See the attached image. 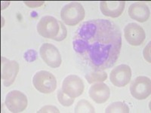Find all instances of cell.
<instances>
[{"label": "cell", "mask_w": 151, "mask_h": 113, "mask_svg": "<svg viewBox=\"0 0 151 113\" xmlns=\"http://www.w3.org/2000/svg\"><path fill=\"white\" fill-rule=\"evenodd\" d=\"M73 45L79 58L94 72L104 71L113 67L120 55L122 33L113 21L90 20L78 28Z\"/></svg>", "instance_id": "obj_1"}, {"label": "cell", "mask_w": 151, "mask_h": 113, "mask_svg": "<svg viewBox=\"0 0 151 113\" xmlns=\"http://www.w3.org/2000/svg\"><path fill=\"white\" fill-rule=\"evenodd\" d=\"M85 9L79 2H70L62 8L60 17L68 26H75L85 17Z\"/></svg>", "instance_id": "obj_2"}, {"label": "cell", "mask_w": 151, "mask_h": 113, "mask_svg": "<svg viewBox=\"0 0 151 113\" xmlns=\"http://www.w3.org/2000/svg\"><path fill=\"white\" fill-rule=\"evenodd\" d=\"M33 84L38 91L42 94H51L57 87L55 75L48 71L41 70L36 72L33 78Z\"/></svg>", "instance_id": "obj_3"}, {"label": "cell", "mask_w": 151, "mask_h": 113, "mask_svg": "<svg viewBox=\"0 0 151 113\" xmlns=\"http://www.w3.org/2000/svg\"><path fill=\"white\" fill-rule=\"evenodd\" d=\"M38 33L42 37L54 39L60 31V24L56 18L46 15L42 17L37 24Z\"/></svg>", "instance_id": "obj_4"}, {"label": "cell", "mask_w": 151, "mask_h": 113, "mask_svg": "<svg viewBox=\"0 0 151 113\" xmlns=\"http://www.w3.org/2000/svg\"><path fill=\"white\" fill-rule=\"evenodd\" d=\"M130 92L132 97L138 100L145 99L150 95L151 82L147 76H138L130 84Z\"/></svg>", "instance_id": "obj_5"}, {"label": "cell", "mask_w": 151, "mask_h": 113, "mask_svg": "<svg viewBox=\"0 0 151 113\" xmlns=\"http://www.w3.org/2000/svg\"><path fill=\"white\" fill-rule=\"evenodd\" d=\"M5 104L11 112H22L27 107L28 99L24 93L14 90L6 95Z\"/></svg>", "instance_id": "obj_6"}, {"label": "cell", "mask_w": 151, "mask_h": 113, "mask_svg": "<svg viewBox=\"0 0 151 113\" xmlns=\"http://www.w3.org/2000/svg\"><path fill=\"white\" fill-rule=\"evenodd\" d=\"M61 90L69 97L74 99L83 94L84 83L78 75H70L63 81Z\"/></svg>", "instance_id": "obj_7"}, {"label": "cell", "mask_w": 151, "mask_h": 113, "mask_svg": "<svg viewBox=\"0 0 151 113\" xmlns=\"http://www.w3.org/2000/svg\"><path fill=\"white\" fill-rule=\"evenodd\" d=\"M40 54L43 61L48 67L52 68H58L62 62L61 56L58 49L50 43L43 44L40 49Z\"/></svg>", "instance_id": "obj_8"}, {"label": "cell", "mask_w": 151, "mask_h": 113, "mask_svg": "<svg viewBox=\"0 0 151 113\" xmlns=\"http://www.w3.org/2000/svg\"><path fill=\"white\" fill-rule=\"evenodd\" d=\"M19 72V64L15 60H10L2 56V81L5 87L12 85Z\"/></svg>", "instance_id": "obj_9"}, {"label": "cell", "mask_w": 151, "mask_h": 113, "mask_svg": "<svg viewBox=\"0 0 151 113\" xmlns=\"http://www.w3.org/2000/svg\"><path fill=\"white\" fill-rule=\"evenodd\" d=\"M132 79V69L125 64H121L111 71L110 79L112 84L116 87H122L127 85Z\"/></svg>", "instance_id": "obj_10"}, {"label": "cell", "mask_w": 151, "mask_h": 113, "mask_svg": "<svg viewBox=\"0 0 151 113\" xmlns=\"http://www.w3.org/2000/svg\"><path fill=\"white\" fill-rule=\"evenodd\" d=\"M124 35L128 43L132 46L141 45L146 38L144 29L135 23H130L125 26Z\"/></svg>", "instance_id": "obj_11"}, {"label": "cell", "mask_w": 151, "mask_h": 113, "mask_svg": "<svg viewBox=\"0 0 151 113\" xmlns=\"http://www.w3.org/2000/svg\"><path fill=\"white\" fill-rule=\"evenodd\" d=\"M88 94L91 99L95 103L101 104L108 100L110 96V90L104 83L98 82L90 87Z\"/></svg>", "instance_id": "obj_12"}, {"label": "cell", "mask_w": 151, "mask_h": 113, "mask_svg": "<svg viewBox=\"0 0 151 113\" xmlns=\"http://www.w3.org/2000/svg\"><path fill=\"white\" fill-rule=\"evenodd\" d=\"M125 2L124 1H116V2H108L102 1L100 3V9L102 14L106 17L116 18L122 14L125 9Z\"/></svg>", "instance_id": "obj_13"}, {"label": "cell", "mask_w": 151, "mask_h": 113, "mask_svg": "<svg viewBox=\"0 0 151 113\" xmlns=\"http://www.w3.org/2000/svg\"><path fill=\"white\" fill-rule=\"evenodd\" d=\"M129 15L133 20L140 23L147 21L150 17V10L144 2H135L129 6Z\"/></svg>", "instance_id": "obj_14"}, {"label": "cell", "mask_w": 151, "mask_h": 113, "mask_svg": "<svg viewBox=\"0 0 151 113\" xmlns=\"http://www.w3.org/2000/svg\"><path fill=\"white\" fill-rule=\"evenodd\" d=\"M129 106L123 102H114L105 109L106 113H129Z\"/></svg>", "instance_id": "obj_15"}, {"label": "cell", "mask_w": 151, "mask_h": 113, "mask_svg": "<svg viewBox=\"0 0 151 113\" xmlns=\"http://www.w3.org/2000/svg\"><path fill=\"white\" fill-rule=\"evenodd\" d=\"M86 79L88 83L89 84H94L98 82H103L107 79V73L104 71L100 72H92L91 73L86 74Z\"/></svg>", "instance_id": "obj_16"}, {"label": "cell", "mask_w": 151, "mask_h": 113, "mask_svg": "<svg viewBox=\"0 0 151 113\" xmlns=\"http://www.w3.org/2000/svg\"><path fill=\"white\" fill-rule=\"evenodd\" d=\"M94 106L86 99L79 100L75 107L76 113H94Z\"/></svg>", "instance_id": "obj_17"}, {"label": "cell", "mask_w": 151, "mask_h": 113, "mask_svg": "<svg viewBox=\"0 0 151 113\" xmlns=\"http://www.w3.org/2000/svg\"><path fill=\"white\" fill-rule=\"evenodd\" d=\"M58 99L62 106H66V107L72 106L73 103H74L73 98L69 97L62 90H58Z\"/></svg>", "instance_id": "obj_18"}, {"label": "cell", "mask_w": 151, "mask_h": 113, "mask_svg": "<svg viewBox=\"0 0 151 113\" xmlns=\"http://www.w3.org/2000/svg\"><path fill=\"white\" fill-rule=\"evenodd\" d=\"M58 22H59V24H60V31H59L58 35V36H57L53 40H55V41H63V40H64L66 39L67 35V30L66 26H64V24H63L61 21H58Z\"/></svg>", "instance_id": "obj_19"}, {"label": "cell", "mask_w": 151, "mask_h": 113, "mask_svg": "<svg viewBox=\"0 0 151 113\" xmlns=\"http://www.w3.org/2000/svg\"><path fill=\"white\" fill-rule=\"evenodd\" d=\"M59 109L57 107L54 106H51V105H48V106H43L42 108L40 109L38 112L39 113H58Z\"/></svg>", "instance_id": "obj_20"}, {"label": "cell", "mask_w": 151, "mask_h": 113, "mask_svg": "<svg viewBox=\"0 0 151 113\" xmlns=\"http://www.w3.org/2000/svg\"><path fill=\"white\" fill-rule=\"evenodd\" d=\"M36 56H37V53L34 50H29L24 54V58L28 62L34 61L36 59Z\"/></svg>", "instance_id": "obj_21"}, {"label": "cell", "mask_w": 151, "mask_h": 113, "mask_svg": "<svg viewBox=\"0 0 151 113\" xmlns=\"http://www.w3.org/2000/svg\"><path fill=\"white\" fill-rule=\"evenodd\" d=\"M143 55L144 58L148 63H150V41L148 43V45L145 47L143 51Z\"/></svg>", "instance_id": "obj_22"}, {"label": "cell", "mask_w": 151, "mask_h": 113, "mask_svg": "<svg viewBox=\"0 0 151 113\" xmlns=\"http://www.w3.org/2000/svg\"><path fill=\"white\" fill-rule=\"evenodd\" d=\"M44 2H24V3L26 4L27 5L29 6L30 8H35L40 6L43 4Z\"/></svg>", "instance_id": "obj_23"}]
</instances>
